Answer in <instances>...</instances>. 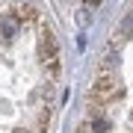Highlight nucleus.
<instances>
[{
	"mask_svg": "<svg viewBox=\"0 0 133 133\" xmlns=\"http://www.w3.org/2000/svg\"><path fill=\"white\" fill-rule=\"evenodd\" d=\"M118 36L121 38H133V12H127L118 24Z\"/></svg>",
	"mask_w": 133,
	"mask_h": 133,
	"instance_id": "3",
	"label": "nucleus"
},
{
	"mask_svg": "<svg viewBox=\"0 0 133 133\" xmlns=\"http://www.w3.org/2000/svg\"><path fill=\"white\" fill-rule=\"evenodd\" d=\"M38 56H42V62L50 68L53 80L59 77V48H56V38H53V33L48 27H42V33H38Z\"/></svg>",
	"mask_w": 133,
	"mask_h": 133,
	"instance_id": "1",
	"label": "nucleus"
},
{
	"mask_svg": "<svg viewBox=\"0 0 133 133\" xmlns=\"http://www.w3.org/2000/svg\"><path fill=\"white\" fill-rule=\"evenodd\" d=\"M95 95H98L101 101H107V98H112V95H121L118 80H115L112 74H98V80H95Z\"/></svg>",
	"mask_w": 133,
	"mask_h": 133,
	"instance_id": "2",
	"label": "nucleus"
}]
</instances>
